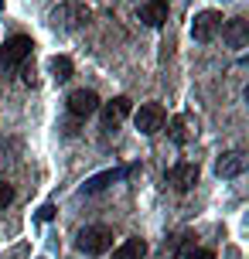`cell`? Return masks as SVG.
Here are the masks:
<instances>
[{"label": "cell", "mask_w": 249, "mask_h": 259, "mask_svg": "<svg viewBox=\"0 0 249 259\" xmlns=\"http://www.w3.org/2000/svg\"><path fill=\"white\" fill-rule=\"evenodd\" d=\"M75 246H79V252H86V256H103V252L113 249V232H109L106 225H86L79 232V239H75Z\"/></svg>", "instance_id": "6da1fadb"}, {"label": "cell", "mask_w": 249, "mask_h": 259, "mask_svg": "<svg viewBox=\"0 0 249 259\" xmlns=\"http://www.w3.org/2000/svg\"><path fill=\"white\" fill-rule=\"evenodd\" d=\"M31 52H34V41L24 38V34H14V38H7L4 48H0V65H4L7 72H14V68H21V65L31 58Z\"/></svg>", "instance_id": "7a4b0ae2"}, {"label": "cell", "mask_w": 249, "mask_h": 259, "mask_svg": "<svg viewBox=\"0 0 249 259\" xmlns=\"http://www.w3.org/2000/svg\"><path fill=\"white\" fill-rule=\"evenodd\" d=\"M92 21V11L86 4H58L52 11V24L55 27H65V31H79Z\"/></svg>", "instance_id": "3957f363"}, {"label": "cell", "mask_w": 249, "mask_h": 259, "mask_svg": "<svg viewBox=\"0 0 249 259\" xmlns=\"http://www.w3.org/2000/svg\"><path fill=\"white\" fill-rule=\"evenodd\" d=\"M164 123H168V113H164V106H160V103H144L137 113H133V126L140 130L144 137L160 133V130H164Z\"/></svg>", "instance_id": "277c9868"}, {"label": "cell", "mask_w": 249, "mask_h": 259, "mask_svg": "<svg viewBox=\"0 0 249 259\" xmlns=\"http://www.w3.org/2000/svg\"><path fill=\"white\" fill-rule=\"evenodd\" d=\"M222 14L219 11H201L195 14V21H191V38L195 41H212L219 31H222Z\"/></svg>", "instance_id": "5b68a950"}, {"label": "cell", "mask_w": 249, "mask_h": 259, "mask_svg": "<svg viewBox=\"0 0 249 259\" xmlns=\"http://www.w3.org/2000/svg\"><path fill=\"white\" fill-rule=\"evenodd\" d=\"M222 38L229 48H236V52H242L249 45V21L246 17H232V21H222Z\"/></svg>", "instance_id": "8992f818"}, {"label": "cell", "mask_w": 249, "mask_h": 259, "mask_svg": "<svg viewBox=\"0 0 249 259\" xmlns=\"http://www.w3.org/2000/svg\"><path fill=\"white\" fill-rule=\"evenodd\" d=\"M164 181H168L174 191H191L198 184V164H174Z\"/></svg>", "instance_id": "52a82bcc"}, {"label": "cell", "mask_w": 249, "mask_h": 259, "mask_svg": "<svg viewBox=\"0 0 249 259\" xmlns=\"http://www.w3.org/2000/svg\"><path fill=\"white\" fill-rule=\"evenodd\" d=\"M130 113H133V103L127 99V96H116L113 103L103 106V126H106V130H116L123 119L130 116Z\"/></svg>", "instance_id": "ba28073f"}, {"label": "cell", "mask_w": 249, "mask_h": 259, "mask_svg": "<svg viewBox=\"0 0 249 259\" xmlns=\"http://www.w3.org/2000/svg\"><path fill=\"white\" fill-rule=\"evenodd\" d=\"M96 109H99V96L92 89H75L68 96V113L72 116H92Z\"/></svg>", "instance_id": "9c48e42d"}, {"label": "cell", "mask_w": 249, "mask_h": 259, "mask_svg": "<svg viewBox=\"0 0 249 259\" xmlns=\"http://www.w3.org/2000/svg\"><path fill=\"white\" fill-rule=\"evenodd\" d=\"M168 14H171L168 0H147L144 7H140V21L147 27H164L168 24Z\"/></svg>", "instance_id": "30bf717a"}, {"label": "cell", "mask_w": 249, "mask_h": 259, "mask_svg": "<svg viewBox=\"0 0 249 259\" xmlns=\"http://www.w3.org/2000/svg\"><path fill=\"white\" fill-rule=\"evenodd\" d=\"M215 170H219V178H239V174L246 170V157L239 154V150H232V154L219 157V164H215Z\"/></svg>", "instance_id": "8fae6325"}, {"label": "cell", "mask_w": 249, "mask_h": 259, "mask_svg": "<svg viewBox=\"0 0 249 259\" xmlns=\"http://www.w3.org/2000/svg\"><path fill=\"white\" fill-rule=\"evenodd\" d=\"M147 256V242L144 239H127L123 246L113 249V259H144Z\"/></svg>", "instance_id": "7c38bea8"}, {"label": "cell", "mask_w": 249, "mask_h": 259, "mask_svg": "<svg viewBox=\"0 0 249 259\" xmlns=\"http://www.w3.org/2000/svg\"><path fill=\"white\" fill-rule=\"evenodd\" d=\"M48 68H52L55 82H68L72 78V58H65V55H55L52 62H48Z\"/></svg>", "instance_id": "4fadbf2b"}, {"label": "cell", "mask_w": 249, "mask_h": 259, "mask_svg": "<svg viewBox=\"0 0 249 259\" xmlns=\"http://www.w3.org/2000/svg\"><path fill=\"white\" fill-rule=\"evenodd\" d=\"M188 126H191V119L184 116V113H181V116H174V119H171V140H174V143H188V137H191V130H188Z\"/></svg>", "instance_id": "5bb4252c"}, {"label": "cell", "mask_w": 249, "mask_h": 259, "mask_svg": "<svg viewBox=\"0 0 249 259\" xmlns=\"http://www.w3.org/2000/svg\"><path fill=\"white\" fill-rule=\"evenodd\" d=\"M123 174H130V170H106V174H99V178H92L86 188H82V194H92V191H103L109 181H116V178H123Z\"/></svg>", "instance_id": "9a60e30c"}, {"label": "cell", "mask_w": 249, "mask_h": 259, "mask_svg": "<svg viewBox=\"0 0 249 259\" xmlns=\"http://www.w3.org/2000/svg\"><path fill=\"white\" fill-rule=\"evenodd\" d=\"M188 239H191V232H181L171 239V246H164V256H178L181 252V246H188Z\"/></svg>", "instance_id": "2e32d148"}, {"label": "cell", "mask_w": 249, "mask_h": 259, "mask_svg": "<svg viewBox=\"0 0 249 259\" xmlns=\"http://www.w3.org/2000/svg\"><path fill=\"white\" fill-rule=\"evenodd\" d=\"M11 201H14V184L0 181V208H7Z\"/></svg>", "instance_id": "e0dca14e"}, {"label": "cell", "mask_w": 249, "mask_h": 259, "mask_svg": "<svg viewBox=\"0 0 249 259\" xmlns=\"http://www.w3.org/2000/svg\"><path fill=\"white\" fill-rule=\"evenodd\" d=\"M184 259H215V252H212V249H188Z\"/></svg>", "instance_id": "ac0fdd59"}, {"label": "cell", "mask_w": 249, "mask_h": 259, "mask_svg": "<svg viewBox=\"0 0 249 259\" xmlns=\"http://www.w3.org/2000/svg\"><path fill=\"white\" fill-rule=\"evenodd\" d=\"M0 11H4V0H0Z\"/></svg>", "instance_id": "d6986e66"}]
</instances>
